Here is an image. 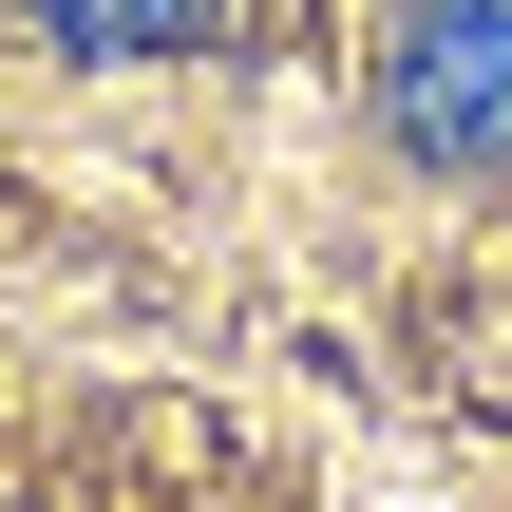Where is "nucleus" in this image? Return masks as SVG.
I'll return each mask as SVG.
<instances>
[{
  "mask_svg": "<svg viewBox=\"0 0 512 512\" xmlns=\"http://www.w3.org/2000/svg\"><path fill=\"white\" fill-rule=\"evenodd\" d=\"M228 0H38V38H76V57H190Z\"/></svg>",
  "mask_w": 512,
  "mask_h": 512,
  "instance_id": "nucleus-2",
  "label": "nucleus"
},
{
  "mask_svg": "<svg viewBox=\"0 0 512 512\" xmlns=\"http://www.w3.org/2000/svg\"><path fill=\"white\" fill-rule=\"evenodd\" d=\"M380 133L418 171H512V0H399L380 19Z\"/></svg>",
  "mask_w": 512,
  "mask_h": 512,
  "instance_id": "nucleus-1",
  "label": "nucleus"
}]
</instances>
